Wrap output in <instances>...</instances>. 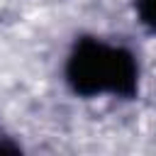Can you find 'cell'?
Returning a JSON list of instances; mask_svg holds the SVG:
<instances>
[{
	"mask_svg": "<svg viewBox=\"0 0 156 156\" xmlns=\"http://www.w3.org/2000/svg\"><path fill=\"white\" fill-rule=\"evenodd\" d=\"M66 78L71 88L83 98L100 93L132 98L139 83V66L127 49L83 37L68 56Z\"/></svg>",
	"mask_w": 156,
	"mask_h": 156,
	"instance_id": "1",
	"label": "cell"
},
{
	"mask_svg": "<svg viewBox=\"0 0 156 156\" xmlns=\"http://www.w3.org/2000/svg\"><path fill=\"white\" fill-rule=\"evenodd\" d=\"M134 7H136L141 24L156 32V0H134Z\"/></svg>",
	"mask_w": 156,
	"mask_h": 156,
	"instance_id": "2",
	"label": "cell"
},
{
	"mask_svg": "<svg viewBox=\"0 0 156 156\" xmlns=\"http://www.w3.org/2000/svg\"><path fill=\"white\" fill-rule=\"evenodd\" d=\"M0 151H17V146H15L7 136H2V134H0Z\"/></svg>",
	"mask_w": 156,
	"mask_h": 156,
	"instance_id": "3",
	"label": "cell"
}]
</instances>
